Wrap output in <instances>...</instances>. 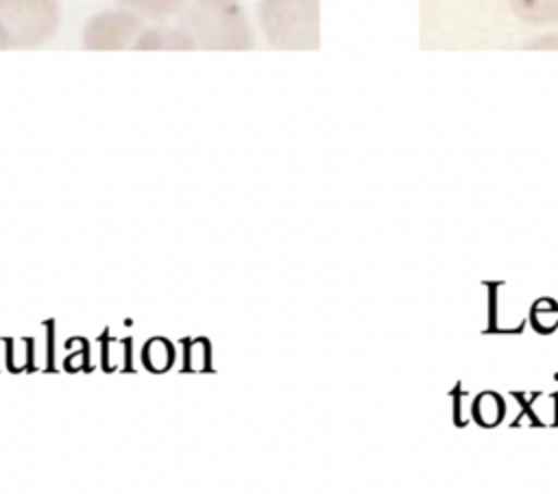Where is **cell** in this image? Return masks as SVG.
<instances>
[{
	"label": "cell",
	"mask_w": 558,
	"mask_h": 494,
	"mask_svg": "<svg viewBox=\"0 0 558 494\" xmlns=\"http://www.w3.org/2000/svg\"><path fill=\"white\" fill-rule=\"evenodd\" d=\"M183 24L194 46L201 48L246 50L253 46V33L238 0H192Z\"/></svg>",
	"instance_id": "6da1fadb"
},
{
	"label": "cell",
	"mask_w": 558,
	"mask_h": 494,
	"mask_svg": "<svg viewBox=\"0 0 558 494\" xmlns=\"http://www.w3.org/2000/svg\"><path fill=\"white\" fill-rule=\"evenodd\" d=\"M259 24L270 46L316 50L320 41L318 0H259Z\"/></svg>",
	"instance_id": "7a4b0ae2"
},
{
	"label": "cell",
	"mask_w": 558,
	"mask_h": 494,
	"mask_svg": "<svg viewBox=\"0 0 558 494\" xmlns=\"http://www.w3.org/2000/svg\"><path fill=\"white\" fill-rule=\"evenodd\" d=\"M0 24L11 44L35 46L54 33L57 9L52 0H0Z\"/></svg>",
	"instance_id": "3957f363"
},
{
	"label": "cell",
	"mask_w": 558,
	"mask_h": 494,
	"mask_svg": "<svg viewBox=\"0 0 558 494\" xmlns=\"http://www.w3.org/2000/svg\"><path fill=\"white\" fill-rule=\"evenodd\" d=\"M137 33V20L129 13H109L96 17L85 30V46L92 50H116L129 44Z\"/></svg>",
	"instance_id": "277c9868"
},
{
	"label": "cell",
	"mask_w": 558,
	"mask_h": 494,
	"mask_svg": "<svg viewBox=\"0 0 558 494\" xmlns=\"http://www.w3.org/2000/svg\"><path fill=\"white\" fill-rule=\"evenodd\" d=\"M510 11L534 26H547L558 22V0H508Z\"/></svg>",
	"instance_id": "5b68a950"
},
{
	"label": "cell",
	"mask_w": 558,
	"mask_h": 494,
	"mask_svg": "<svg viewBox=\"0 0 558 494\" xmlns=\"http://www.w3.org/2000/svg\"><path fill=\"white\" fill-rule=\"evenodd\" d=\"M135 48H157V50H163V48H174V50H187V48H194V41L192 37L185 33V30H166V28H155V30H148L144 33Z\"/></svg>",
	"instance_id": "8992f818"
},
{
	"label": "cell",
	"mask_w": 558,
	"mask_h": 494,
	"mask_svg": "<svg viewBox=\"0 0 558 494\" xmlns=\"http://www.w3.org/2000/svg\"><path fill=\"white\" fill-rule=\"evenodd\" d=\"M527 48H534V50H558V33L541 35L534 41H530Z\"/></svg>",
	"instance_id": "52a82bcc"
},
{
	"label": "cell",
	"mask_w": 558,
	"mask_h": 494,
	"mask_svg": "<svg viewBox=\"0 0 558 494\" xmlns=\"http://www.w3.org/2000/svg\"><path fill=\"white\" fill-rule=\"evenodd\" d=\"M11 41H9V35H7V30H4V26L0 24V48H7Z\"/></svg>",
	"instance_id": "ba28073f"
}]
</instances>
